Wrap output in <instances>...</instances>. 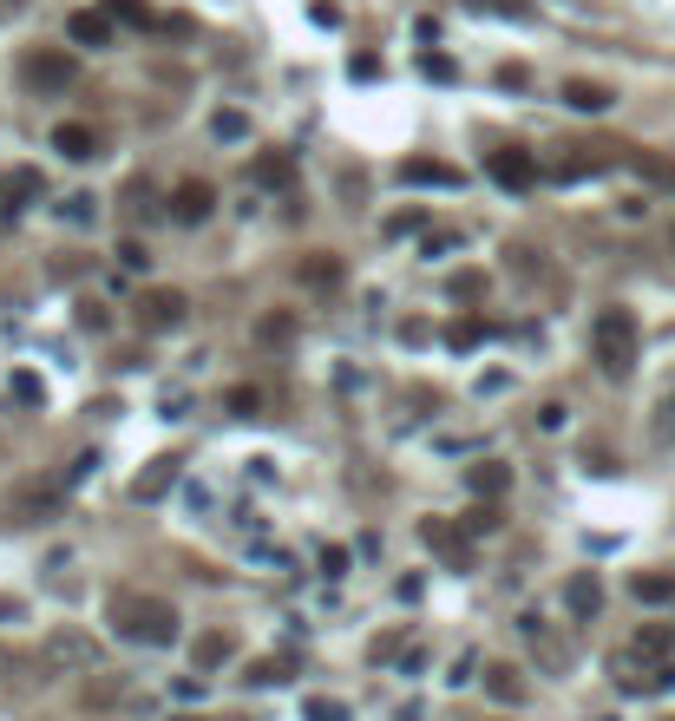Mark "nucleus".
I'll return each mask as SVG.
<instances>
[{
	"label": "nucleus",
	"instance_id": "nucleus-1",
	"mask_svg": "<svg viewBox=\"0 0 675 721\" xmlns=\"http://www.w3.org/2000/svg\"><path fill=\"white\" fill-rule=\"evenodd\" d=\"M105 617H112V630H119L125 643H139V649H171L184 637L177 603H171V597H151V590H112V597H105Z\"/></svg>",
	"mask_w": 675,
	"mask_h": 721
},
{
	"label": "nucleus",
	"instance_id": "nucleus-2",
	"mask_svg": "<svg viewBox=\"0 0 675 721\" xmlns=\"http://www.w3.org/2000/svg\"><path fill=\"white\" fill-rule=\"evenodd\" d=\"M591 360H597L610 380H623L636 367V315L623 302L597 308V322H591Z\"/></svg>",
	"mask_w": 675,
	"mask_h": 721
},
{
	"label": "nucleus",
	"instance_id": "nucleus-3",
	"mask_svg": "<svg viewBox=\"0 0 675 721\" xmlns=\"http://www.w3.org/2000/svg\"><path fill=\"white\" fill-rule=\"evenodd\" d=\"M67 492H73V479H20L13 486V499H7V518L13 525H47V518H60L67 511Z\"/></svg>",
	"mask_w": 675,
	"mask_h": 721
},
{
	"label": "nucleus",
	"instance_id": "nucleus-4",
	"mask_svg": "<svg viewBox=\"0 0 675 721\" xmlns=\"http://www.w3.org/2000/svg\"><path fill=\"white\" fill-rule=\"evenodd\" d=\"M20 85L27 92H67L73 85V53L67 47H27L20 53Z\"/></svg>",
	"mask_w": 675,
	"mask_h": 721
},
{
	"label": "nucleus",
	"instance_id": "nucleus-5",
	"mask_svg": "<svg viewBox=\"0 0 675 721\" xmlns=\"http://www.w3.org/2000/svg\"><path fill=\"white\" fill-rule=\"evenodd\" d=\"M420 545H427L433 558H447L452 571H472V531H466V525H452V518H427V525H420Z\"/></svg>",
	"mask_w": 675,
	"mask_h": 721
},
{
	"label": "nucleus",
	"instance_id": "nucleus-6",
	"mask_svg": "<svg viewBox=\"0 0 675 721\" xmlns=\"http://www.w3.org/2000/svg\"><path fill=\"white\" fill-rule=\"evenodd\" d=\"M485 177H492L499 191H531V184H538V158L519 151V144H499V151L485 158Z\"/></svg>",
	"mask_w": 675,
	"mask_h": 721
},
{
	"label": "nucleus",
	"instance_id": "nucleus-7",
	"mask_svg": "<svg viewBox=\"0 0 675 721\" xmlns=\"http://www.w3.org/2000/svg\"><path fill=\"white\" fill-rule=\"evenodd\" d=\"M184 308H191V302H184L177 288H145V295H139V328H145V335H164V328L184 322Z\"/></svg>",
	"mask_w": 675,
	"mask_h": 721
},
{
	"label": "nucleus",
	"instance_id": "nucleus-8",
	"mask_svg": "<svg viewBox=\"0 0 675 721\" xmlns=\"http://www.w3.org/2000/svg\"><path fill=\"white\" fill-rule=\"evenodd\" d=\"M177 479H184V459H177V453H164V459H151L145 473H139V479H132V499H139V505H151V499H164V492H171V486H177Z\"/></svg>",
	"mask_w": 675,
	"mask_h": 721
},
{
	"label": "nucleus",
	"instance_id": "nucleus-9",
	"mask_svg": "<svg viewBox=\"0 0 675 721\" xmlns=\"http://www.w3.org/2000/svg\"><path fill=\"white\" fill-rule=\"evenodd\" d=\"M400 184H433V191H459L466 171L459 164H440V158H400Z\"/></svg>",
	"mask_w": 675,
	"mask_h": 721
},
{
	"label": "nucleus",
	"instance_id": "nucleus-10",
	"mask_svg": "<svg viewBox=\"0 0 675 721\" xmlns=\"http://www.w3.org/2000/svg\"><path fill=\"white\" fill-rule=\"evenodd\" d=\"M211 211H217V191H211L204 177H184V184L171 191V216H177V223H204Z\"/></svg>",
	"mask_w": 675,
	"mask_h": 721
},
{
	"label": "nucleus",
	"instance_id": "nucleus-11",
	"mask_svg": "<svg viewBox=\"0 0 675 721\" xmlns=\"http://www.w3.org/2000/svg\"><path fill=\"white\" fill-rule=\"evenodd\" d=\"M40 191H47V177H40L33 164H20V171H7V177H0V211H7V216H13V211H27V204H33Z\"/></svg>",
	"mask_w": 675,
	"mask_h": 721
},
{
	"label": "nucleus",
	"instance_id": "nucleus-12",
	"mask_svg": "<svg viewBox=\"0 0 675 721\" xmlns=\"http://www.w3.org/2000/svg\"><path fill=\"white\" fill-rule=\"evenodd\" d=\"M466 486H472V499H505V486H512V466L505 459H479V466H466Z\"/></svg>",
	"mask_w": 675,
	"mask_h": 721
},
{
	"label": "nucleus",
	"instance_id": "nucleus-13",
	"mask_svg": "<svg viewBox=\"0 0 675 721\" xmlns=\"http://www.w3.org/2000/svg\"><path fill=\"white\" fill-rule=\"evenodd\" d=\"M53 151L73 158V164H85V158H99V132L79 125V119H60V125H53Z\"/></svg>",
	"mask_w": 675,
	"mask_h": 721
},
{
	"label": "nucleus",
	"instance_id": "nucleus-14",
	"mask_svg": "<svg viewBox=\"0 0 675 721\" xmlns=\"http://www.w3.org/2000/svg\"><path fill=\"white\" fill-rule=\"evenodd\" d=\"M564 603H571V617H584V623H591V617L603 610V583H597V571H577V577H571V583H564Z\"/></svg>",
	"mask_w": 675,
	"mask_h": 721
},
{
	"label": "nucleus",
	"instance_id": "nucleus-15",
	"mask_svg": "<svg viewBox=\"0 0 675 721\" xmlns=\"http://www.w3.org/2000/svg\"><path fill=\"white\" fill-rule=\"evenodd\" d=\"M67 40H73V47H112V13H92V7L73 13V20H67Z\"/></svg>",
	"mask_w": 675,
	"mask_h": 721
},
{
	"label": "nucleus",
	"instance_id": "nucleus-16",
	"mask_svg": "<svg viewBox=\"0 0 675 721\" xmlns=\"http://www.w3.org/2000/svg\"><path fill=\"white\" fill-rule=\"evenodd\" d=\"M630 590H636V603L663 610V603H675V571H636L630 577Z\"/></svg>",
	"mask_w": 675,
	"mask_h": 721
},
{
	"label": "nucleus",
	"instance_id": "nucleus-17",
	"mask_svg": "<svg viewBox=\"0 0 675 721\" xmlns=\"http://www.w3.org/2000/svg\"><path fill=\"white\" fill-rule=\"evenodd\" d=\"M669 649H675L669 623H643V630H636V643H630V656H643V662H669Z\"/></svg>",
	"mask_w": 675,
	"mask_h": 721
},
{
	"label": "nucleus",
	"instance_id": "nucleus-18",
	"mask_svg": "<svg viewBox=\"0 0 675 721\" xmlns=\"http://www.w3.org/2000/svg\"><path fill=\"white\" fill-rule=\"evenodd\" d=\"M92 656H99V649L85 643V637H73V630L47 637V662H73V669H92Z\"/></svg>",
	"mask_w": 675,
	"mask_h": 721
},
{
	"label": "nucleus",
	"instance_id": "nucleus-19",
	"mask_svg": "<svg viewBox=\"0 0 675 721\" xmlns=\"http://www.w3.org/2000/svg\"><path fill=\"white\" fill-rule=\"evenodd\" d=\"M603 158L597 151H571V158H558V164H544V177H558V184H577V177H597Z\"/></svg>",
	"mask_w": 675,
	"mask_h": 721
},
{
	"label": "nucleus",
	"instance_id": "nucleus-20",
	"mask_svg": "<svg viewBox=\"0 0 675 721\" xmlns=\"http://www.w3.org/2000/svg\"><path fill=\"white\" fill-rule=\"evenodd\" d=\"M229 656H236V637H224V630H211V637H197V649H191V662L211 676V669H224Z\"/></svg>",
	"mask_w": 675,
	"mask_h": 721
},
{
	"label": "nucleus",
	"instance_id": "nucleus-21",
	"mask_svg": "<svg viewBox=\"0 0 675 721\" xmlns=\"http://www.w3.org/2000/svg\"><path fill=\"white\" fill-rule=\"evenodd\" d=\"M564 105H571V112H610V85H597V79H571V85H564Z\"/></svg>",
	"mask_w": 675,
	"mask_h": 721
},
{
	"label": "nucleus",
	"instance_id": "nucleus-22",
	"mask_svg": "<svg viewBox=\"0 0 675 721\" xmlns=\"http://www.w3.org/2000/svg\"><path fill=\"white\" fill-rule=\"evenodd\" d=\"M485 689H492L499 702H525V669H512V662H492V669H485Z\"/></svg>",
	"mask_w": 675,
	"mask_h": 721
},
{
	"label": "nucleus",
	"instance_id": "nucleus-23",
	"mask_svg": "<svg viewBox=\"0 0 675 721\" xmlns=\"http://www.w3.org/2000/svg\"><path fill=\"white\" fill-rule=\"evenodd\" d=\"M7 394H13L20 407H40V400H47V387H40V374H33V367H13V380H7Z\"/></svg>",
	"mask_w": 675,
	"mask_h": 721
},
{
	"label": "nucleus",
	"instance_id": "nucleus-24",
	"mask_svg": "<svg viewBox=\"0 0 675 721\" xmlns=\"http://www.w3.org/2000/svg\"><path fill=\"white\" fill-rule=\"evenodd\" d=\"M243 682H249V689H276V682H289V662H283V656H263V662H249Z\"/></svg>",
	"mask_w": 675,
	"mask_h": 721
},
{
	"label": "nucleus",
	"instance_id": "nucleus-25",
	"mask_svg": "<svg viewBox=\"0 0 675 721\" xmlns=\"http://www.w3.org/2000/svg\"><path fill=\"white\" fill-rule=\"evenodd\" d=\"M499 525H505V511H499V505H492V499H479V505H472V511H466V531H472V538H492Z\"/></svg>",
	"mask_w": 675,
	"mask_h": 721
},
{
	"label": "nucleus",
	"instance_id": "nucleus-26",
	"mask_svg": "<svg viewBox=\"0 0 675 721\" xmlns=\"http://www.w3.org/2000/svg\"><path fill=\"white\" fill-rule=\"evenodd\" d=\"M301 283H308V288H335V283H341V263H335V256H328V263L308 256V263H301Z\"/></svg>",
	"mask_w": 675,
	"mask_h": 721
},
{
	"label": "nucleus",
	"instance_id": "nucleus-27",
	"mask_svg": "<svg viewBox=\"0 0 675 721\" xmlns=\"http://www.w3.org/2000/svg\"><path fill=\"white\" fill-rule=\"evenodd\" d=\"M447 342L452 348H479V342H485V322H479V315H459V322L447 328Z\"/></svg>",
	"mask_w": 675,
	"mask_h": 721
},
{
	"label": "nucleus",
	"instance_id": "nucleus-28",
	"mask_svg": "<svg viewBox=\"0 0 675 721\" xmlns=\"http://www.w3.org/2000/svg\"><path fill=\"white\" fill-rule=\"evenodd\" d=\"M630 164H636V171H643L650 184H663V191H675V164H663V158H650V151H636Z\"/></svg>",
	"mask_w": 675,
	"mask_h": 721
},
{
	"label": "nucleus",
	"instance_id": "nucleus-29",
	"mask_svg": "<svg viewBox=\"0 0 675 721\" xmlns=\"http://www.w3.org/2000/svg\"><path fill=\"white\" fill-rule=\"evenodd\" d=\"M301 721H348V702H328V695H308Z\"/></svg>",
	"mask_w": 675,
	"mask_h": 721
},
{
	"label": "nucleus",
	"instance_id": "nucleus-30",
	"mask_svg": "<svg viewBox=\"0 0 675 721\" xmlns=\"http://www.w3.org/2000/svg\"><path fill=\"white\" fill-rule=\"evenodd\" d=\"M105 13H112V20H125V27H151V7H145V0H105Z\"/></svg>",
	"mask_w": 675,
	"mask_h": 721
},
{
	"label": "nucleus",
	"instance_id": "nucleus-31",
	"mask_svg": "<svg viewBox=\"0 0 675 721\" xmlns=\"http://www.w3.org/2000/svg\"><path fill=\"white\" fill-rule=\"evenodd\" d=\"M289 177H296L289 158H256V184H289Z\"/></svg>",
	"mask_w": 675,
	"mask_h": 721
},
{
	"label": "nucleus",
	"instance_id": "nucleus-32",
	"mask_svg": "<svg viewBox=\"0 0 675 721\" xmlns=\"http://www.w3.org/2000/svg\"><path fill=\"white\" fill-rule=\"evenodd\" d=\"M211 132H217V139H229V144H243V139H249V119H243V112H217V119H211Z\"/></svg>",
	"mask_w": 675,
	"mask_h": 721
},
{
	"label": "nucleus",
	"instance_id": "nucleus-33",
	"mask_svg": "<svg viewBox=\"0 0 675 721\" xmlns=\"http://www.w3.org/2000/svg\"><path fill=\"white\" fill-rule=\"evenodd\" d=\"M466 7H472V13H505V20H525L531 13L525 0H466Z\"/></svg>",
	"mask_w": 675,
	"mask_h": 721
},
{
	"label": "nucleus",
	"instance_id": "nucleus-34",
	"mask_svg": "<svg viewBox=\"0 0 675 721\" xmlns=\"http://www.w3.org/2000/svg\"><path fill=\"white\" fill-rule=\"evenodd\" d=\"M452 295H459V302H466V295H479V288H485V276H479V270H459V276H452Z\"/></svg>",
	"mask_w": 675,
	"mask_h": 721
},
{
	"label": "nucleus",
	"instance_id": "nucleus-35",
	"mask_svg": "<svg viewBox=\"0 0 675 721\" xmlns=\"http://www.w3.org/2000/svg\"><path fill=\"white\" fill-rule=\"evenodd\" d=\"M420 72H427V79H452L459 67H452L447 53H420Z\"/></svg>",
	"mask_w": 675,
	"mask_h": 721
},
{
	"label": "nucleus",
	"instance_id": "nucleus-36",
	"mask_svg": "<svg viewBox=\"0 0 675 721\" xmlns=\"http://www.w3.org/2000/svg\"><path fill=\"white\" fill-rule=\"evenodd\" d=\"M289 335H296V322H289V315H269V322H263V342H289Z\"/></svg>",
	"mask_w": 675,
	"mask_h": 721
},
{
	"label": "nucleus",
	"instance_id": "nucleus-37",
	"mask_svg": "<svg viewBox=\"0 0 675 721\" xmlns=\"http://www.w3.org/2000/svg\"><path fill=\"white\" fill-rule=\"evenodd\" d=\"M119 263H125V270H145L151 250H145V243H119Z\"/></svg>",
	"mask_w": 675,
	"mask_h": 721
},
{
	"label": "nucleus",
	"instance_id": "nucleus-38",
	"mask_svg": "<svg viewBox=\"0 0 675 721\" xmlns=\"http://www.w3.org/2000/svg\"><path fill=\"white\" fill-rule=\"evenodd\" d=\"M321 571L341 577V571H348V551H341V545H321Z\"/></svg>",
	"mask_w": 675,
	"mask_h": 721
},
{
	"label": "nucleus",
	"instance_id": "nucleus-39",
	"mask_svg": "<svg viewBox=\"0 0 675 721\" xmlns=\"http://www.w3.org/2000/svg\"><path fill=\"white\" fill-rule=\"evenodd\" d=\"M60 211L73 216V223H92V216H99V211H92V197H85V191H79V197H67V204H60Z\"/></svg>",
	"mask_w": 675,
	"mask_h": 721
},
{
	"label": "nucleus",
	"instance_id": "nucleus-40",
	"mask_svg": "<svg viewBox=\"0 0 675 721\" xmlns=\"http://www.w3.org/2000/svg\"><path fill=\"white\" fill-rule=\"evenodd\" d=\"M308 20H315V27H341V7H328V0H315V7H308Z\"/></svg>",
	"mask_w": 675,
	"mask_h": 721
},
{
	"label": "nucleus",
	"instance_id": "nucleus-41",
	"mask_svg": "<svg viewBox=\"0 0 675 721\" xmlns=\"http://www.w3.org/2000/svg\"><path fill=\"white\" fill-rule=\"evenodd\" d=\"M499 85H505V92H525L531 72H525V67H499Z\"/></svg>",
	"mask_w": 675,
	"mask_h": 721
},
{
	"label": "nucleus",
	"instance_id": "nucleus-42",
	"mask_svg": "<svg viewBox=\"0 0 675 721\" xmlns=\"http://www.w3.org/2000/svg\"><path fill=\"white\" fill-rule=\"evenodd\" d=\"M348 72H355V79H375L380 60H375V53H355V67H348Z\"/></svg>",
	"mask_w": 675,
	"mask_h": 721
},
{
	"label": "nucleus",
	"instance_id": "nucleus-43",
	"mask_svg": "<svg viewBox=\"0 0 675 721\" xmlns=\"http://www.w3.org/2000/svg\"><path fill=\"white\" fill-rule=\"evenodd\" d=\"M0 617H13V623H20V617H27V603H20V597H0Z\"/></svg>",
	"mask_w": 675,
	"mask_h": 721
},
{
	"label": "nucleus",
	"instance_id": "nucleus-44",
	"mask_svg": "<svg viewBox=\"0 0 675 721\" xmlns=\"http://www.w3.org/2000/svg\"><path fill=\"white\" fill-rule=\"evenodd\" d=\"M0 676H7V649H0Z\"/></svg>",
	"mask_w": 675,
	"mask_h": 721
},
{
	"label": "nucleus",
	"instance_id": "nucleus-45",
	"mask_svg": "<svg viewBox=\"0 0 675 721\" xmlns=\"http://www.w3.org/2000/svg\"><path fill=\"white\" fill-rule=\"evenodd\" d=\"M669 243H675V236H669Z\"/></svg>",
	"mask_w": 675,
	"mask_h": 721
}]
</instances>
